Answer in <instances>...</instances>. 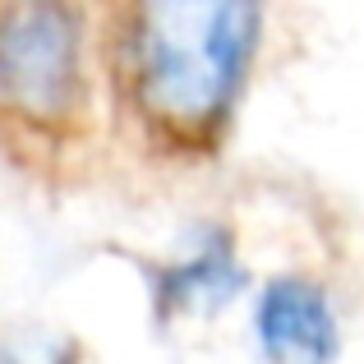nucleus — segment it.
Here are the masks:
<instances>
[{
	"label": "nucleus",
	"mask_w": 364,
	"mask_h": 364,
	"mask_svg": "<svg viewBox=\"0 0 364 364\" xmlns=\"http://www.w3.org/2000/svg\"><path fill=\"white\" fill-rule=\"evenodd\" d=\"M267 0H120L111 70L129 111L152 134L198 143L240 107Z\"/></svg>",
	"instance_id": "obj_1"
},
{
	"label": "nucleus",
	"mask_w": 364,
	"mask_h": 364,
	"mask_svg": "<svg viewBox=\"0 0 364 364\" xmlns=\"http://www.w3.org/2000/svg\"><path fill=\"white\" fill-rule=\"evenodd\" d=\"M92 97V23L83 0L0 5V111L33 129H70Z\"/></svg>",
	"instance_id": "obj_2"
},
{
	"label": "nucleus",
	"mask_w": 364,
	"mask_h": 364,
	"mask_svg": "<svg viewBox=\"0 0 364 364\" xmlns=\"http://www.w3.org/2000/svg\"><path fill=\"white\" fill-rule=\"evenodd\" d=\"M254 332L277 364H332L341 341L328 291L309 277H272L258 291Z\"/></svg>",
	"instance_id": "obj_3"
},
{
	"label": "nucleus",
	"mask_w": 364,
	"mask_h": 364,
	"mask_svg": "<svg viewBox=\"0 0 364 364\" xmlns=\"http://www.w3.org/2000/svg\"><path fill=\"white\" fill-rule=\"evenodd\" d=\"M240 286H245V267L231 249V235L203 231L185 249V258H176L161 272L157 291L171 314H208V309L231 304L240 295Z\"/></svg>",
	"instance_id": "obj_4"
}]
</instances>
